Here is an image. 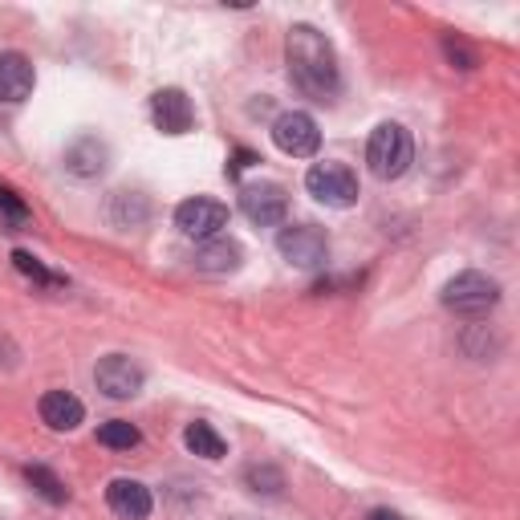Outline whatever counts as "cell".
I'll return each mask as SVG.
<instances>
[{
  "instance_id": "cell-1",
  "label": "cell",
  "mask_w": 520,
  "mask_h": 520,
  "mask_svg": "<svg viewBox=\"0 0 520 520\" xmlns=\"http://www.w3.org/2000/svg\"><path fill=\"white\" fill-rule=\"evenodd\" d=\"M285 57H289V78L317 102H330L342 86V70H338V53L330 45V37L317 33L313 25H293L289 41H285Z\"/></svg>"
},
{
  "instance_id": "cell-2",
  "label": "cell",
  "mask_w": 520,
  "mask_h": 520,
  "mask_svg": "<svg viewBox=\"0 0 520 520\" xmlns=\"http://www.w3.org/2000/svg\"><path fill=\"white\" fill-rule=\"evenodd\" d=\"M411 159H415V143H411V130H407V126H399V122L374 126V135H370V143H366V163H370V171H374L378 179H399V175H407Z\"/></svg>"
},
{
  "instance_id": "cell-3",
  "label": "cell",
  "mask_w": 520,
  "mask_h": 520,
  "mask_svg": "<svg viewBox=\"0 0 520 520\" xmlns=\"http://www.w3.org/2000/svg\"><path fill=\"white\" fill-rule=\"evenodd\" d=\"M496 301H500V285L488 273H476V269L451 277L443 285V305L451 313H464V317H484L488 309H496Z\"/></svg>"
},
{
  "instance_id": "cell-4",
  "label": "cell",
  "mask_w": 520,
  "mask_h": 520,
  "mask_svg": "<svg viewBox=\"0 0 520 520\" xmlns=\"http://www.w3.org/2000/svg\"><path fill=\"white\" fill-rule=\"evenodd\" d=\"M305 187L325 208H354L358 204V175L346 163H317L305 175Z\"/></svg>"
},
{
  "instance_id": "cell-5",
  "label": "cell",
  "mask_w": 520,
  "mask_h": 520,
  "mask_svg": "<svg viewBox=\"0 0 520 520\" xmlns=\"http://www.w3.org/2000/svg\"><path fill=\"white\" fill-rule=\"evenodd\" d=\"M277 252L293 269H321L325 260H330V236H325L317 224H293V228H281Z\"/></svg>"
},
{
  "instance_id": "cell-6",
  "label": "cell",
  "mask_w": 520,
  "mask_h": 520,
  "mask_svg": "<svg viewBox=\"0 0 520 520\" xmlns=\"http://www.w3.org/2000/svg\"><path fill=\"white\" fill-rule=\"evenodd\" d=\"M240 212L256 228H277L289 216V195L281 183H244L240 187Z\"/></svg>"
},
{
  "instance_id": "cell-7",
  "label": "cell",
  "mask_w": 520,
  "mask_h": 520,
  "mask_svg": "<svg viewBox=\"0 0 520 520\" xmlns=\"http://www.w3.org/2000/svg\"><path fill=\"white\" fill-rule=\"evenodd\" d=\"M94 382H98V390L106 399H135L139 390H143V382H147V374H143V366L135 362V358H126V354H106L98 366H94Z\"/></svg>"
},
{
  "instance_id": "cell-8",
  "label": "cell",
  "mask_w": 520,
  "mask_h": 520,
  "mask_svg": "<svg viewBox=\"0 0 520 520\" xmlns=\"http://www.w3.org/2000/svg\"><path fill=\"white\" fill-rule=\"evenodd\" d=\"M175 228L191 240H212L228 228V208L220 200H208V195H195V200H183L175 208Z\"/></svg>"
},
{
  "instance_id": "cell-9",
  "label": "cell",
  "mask_w": 520,
  "mask_h": 520,
  "mask_svg": "<svg viewBox=\"0 0 520 520\" xmlns=\"http://www.w3.org/2000/svg\"><path fill=\"white\" fill-rule=\"evenodd\" d=\"M273 143H277L285 155H293V159H309V155H317V147H321L317 118L305 114V110H289V114H281V118L273 122Z\"/></svg>"
},
{
  "instance_id": "cell-10",
  "label": "cell",
  "mask_w": 520,
  "mask_h": 520,
  "mask_svg": "<svg viewBox=\"0 0 520 520\" xmlns=\"http://www.w3.org/2000/svg\"><path fill=\"white\" fill-rule=\"evenodd\" d=\"M191 265L200 273H208V277H228V273H236L244 265V248L232 236H212V240L195 244Z\"/></svg>"
},
{
  "instance_id": "cell-11",
  "label": "cell",
  "mask_w": 520,
  "mask_h": 520,
  "mask_svg": "<svg viewBox=\"0 0 520 520\" xmlns=\"http://www.w3.org/2000/svg\"><path fill=\"white\" fill-rule=\"evenodd\" d=\"M151 118H155V126L163 130V135H187V130L195 126V106H191V98L183 90L167 86V90H159L151 98Z\"/></svg>"
},
{
  "instance_id": "cell-12",
  "label": "cell",
  "mask_w": 520,
  "mask_h": 520,
  "mask_svg": "<svg viewBox=\"0 0 520 520\" xmlns=\"http://www.w3.org/2000/svg\"><path fill=\"white\" fill-rule=\"evenodd\" d=\"M106 504H110V512L122 516V520H147L151 508H155L151 488L139 484V480H126V476L110 480V488H106Z\"/></svg>"
},
{
  "instance_id": "cell-13",
  "label": "cell",
  "mask_w": 520,
  "mask_h": 520,
  "mask_svg": "<svg viewBox=\"0 0 520 520\" xmlns=\"http://www.w3.org/2000/svg\"><path fill=\"white\" fill-rule=\"evenodd\" d=\"M106 167H110V147L98 135H82L65 147V171L78 179H98Z\"/></svg>"
},
{
  "instance_id": "cell-14",
  "label": "cell",
  "mask_w": 520,
  "mask_h": 520,
  "mask_svg": "<svg viewBox=\"0 0 520 520\" xmlns=\"http://www.w3.org/2000/svg\"><path fill=\"white\" fill-rule=\"evenodd\" d=\"M37 411H41V423H45L49 431H74V427H82V419H86L82 399L70 395V390H45L41 403H37Z\"/></svg>"
},
{
  "instance_id": "cell-15",
  "label": "cell",
  "mask_w": 520,
  "mask_h": 520,
  "mask_svg": "<svg viewBox=\"0 0 520 520\" xmlns=\"http://www.w3.org/2000/svg\"><path fill=\"white\" fill-rule=\"evenodd\" d=\"M33 65L25 53H0V102H25L33 94Z\"/></svg>"
},
{
  "instance_id": "cell-16",
  "label": "cell",
  "mask_w": 520,
  "mask_h": 520,
  "mask_svg": "<svg viewBox=\"0 0 520 520\" xmlns=\"http://www.w3.org/2000/svg\"><path fill=\"white\" fill-rule=\"evenodd\" d=\"M183 443H187L191 455H200V460H224L228 455V443L220 439V431L212 423H191L183 431Z\"/></svg>"
},
{
  "instance_id": "cell-17",
  "label": "cell",
  "mask_w": 520,
  "mask_h": 520,
  "mask_svg": "<svg viewBox=\"0 0 520 520\" xmlns=\"http://www.w3.org/2000/svg\"><path fill=\"white\" fill-rule=\"evenodd\" d=\"M110 220H114L118 228H135V224H143V220H147V200H143V195L118 191V195H114V208H110Z\"/></svg>"
},
{
  "instance_id": "cell-18",
  "label": "cell",
  "mask_w": 520,
  "mask_h": 520,
  "mask_svg": "<svg viewBox=\"0 0 520 520\" xmlns=\"http://www.w3.org/2000/svg\"><path fill=\"white\" fill-rule=\"evenodd\" d=\"M139 427L135 423H126V419H110L98 427V443L102 447H114V451H130V447H139Z\"/></svg>"
},
{
  "instance_id": "cell-19",
  "label": "cell",
  "mask_w": 520,
  "mask_h": 520,
  "mask_svg": "<svg viewBox=\"0 0 520 520\" xmlns=\"http://www.w3.org/2000/svg\"><path fill=\"white\" fill-rule=\"evenodd\" d=\"M244 484H248L256 496H281L285 476H281L273 464H252V468L244 472Z\"/></svg>"
},
{
  "instance_id": "cell-20",
  "label": "cell",
  "mask_w": 520,
  "mask_h": 520,
  "mask_svg": "<svg viewBox=\"0 0 520 520\" xmlns=\"http://www.w3.org/2000/svg\"><path fill=\"white\" fill-rule=\"evenodd\" d=\"M25 480L49 500V504H65V496H70V492H65V484L49 472V468H41V464H33V468H25Z\"/></svg>"
},
{
  "instance_id": "cell-21",
  "label": "cell",
  "mask_w": 520,
  "mask_h": 520,
  "mask_svg": "<svg viewBox=\"0 0 520 520\" xmlns=\"http://www.w3.org/2000/svg\"><path fill=\"white\" fill-rule=\"evenodd\" d=\"M0 216H5V228L17 232L21 224H29V208L17 200L13 187H0Z\"/></svg>"
},
{
  "instance_id": "cell-22",
  "label": "cell",
  "mask_w": 520,
  "mask_h": 520,
  "mask_svg": "<svg viewBox=\"0 0 520 520\" xmlns=\"http://www.w3.org/2000/svg\"><path fill=\"white\" fill-rule=\"evenodd\" d=\"M13 265H17L29 281H37V285H61V277H53V273L41 265V260H37L33 252H25V248H17V252H13Z\"/></svg>"
},
{
  "instance_id": "cell-23",
  "label": "cell",
  "mask_w": 520,
  "mask_h": 520,
  "mask_svg": "<svg viewBox=\"0 0 520 520\" xmlns=\"http://www.w3.org/2000/svg\"><path fill=\"white\" fill-rule=\"evenodd\" d=\"M443 53H447V61L455 65V70H472L476 65V53L468 45H460V41H443Z\"/></svg>"
},
{
  "instance_id": "cell-24",
  "label": "cell",
  "mask_w": 520,
  "mask_h": 520,
  "mask_svg": "<svg viewBox=\"0 0 520 520\" xmlns=\"http://www.w3.org/2000/svg\"><path fill=\"white\" fill-rule=\"evenodd\" d=\"M252 163H256V155H252V151H240V155L232 159V167H228V171L236 175V171H244V167H252Z\"/></svg>"
},
{
  "instance_id": "cell-25",
  "label": "cell",
  "mask_w": 520,
  "mask_h": 520,
  "mask_svg": "<svg viewBox=\"0 0 520 520\" xmlns=\"http://www.w3.org/2000/svg\"><path fill=\"white\" fill-rule=\"evenodd\" d=\"M370 520H403V516H399V512H390V508H374Z\"/></svg>"
}]
</instances>
